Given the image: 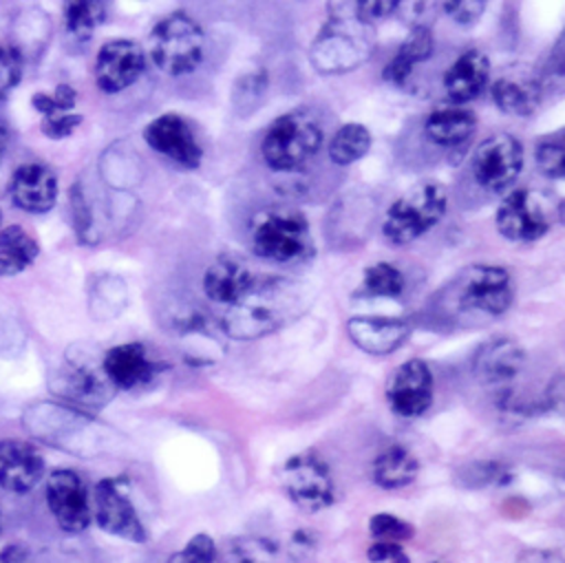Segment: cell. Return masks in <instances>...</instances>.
I'll use <instances>...</instances> for the list:
<instances>
[{
	"instance_id": "3957f363",
	"label": "cell",
	"mask_w": 565,
	"mask_h": 563,
	"mask_svg": "<svg viewBox=\"0 0 565 563\" xmlns=\"http://www.w3.org/2000/svg\"><path fill=\"white\" fill-rule=\"evenodd\" d=\"M444 307L461 318L479 316L483 320L499 318L514 302L512 276L499 265H470L457 274L439 294Z\"/></svg>"
},
{
	"instance_id": "4dcf8cb0",
	"label": "cell",
	"mask_w": 565,
	"mask_h": 563,
	"mask_svg": "<svg viewBox=\"0 0 565 563\" xmlns=\"http://www.w3.org/2000/svg\"><path fill=\"white\" fill-rule=\"evenodd\" d=\"M406 287L404 274L391 263H373L364 269L358 296L364 298H397Z\"/></svg>"
},
{
	"instance_id": "277c9868",
	"label": "cell",
	"mask_w": 565,
	"mask_h": 563,
	"mask_svg": "<svg viewBox=\"0 0 565 563\" xmlns=\"http://www.w3.org/2000/svg\"><path fill=\"white\" fill-rule=\"evenodd\" d=\"M148 55L152 64L172 77L199 68L205 55V33L185 11H172L161 18L148 35Z\"/></svg>"
},
{
	"instance_id": "bcb514c9",
	"label": "cell",
	"mask_w": 565,
	"mask_h": 563,
	"mask_svg": "<svg viewBox=\"0 0 565 563\" xmlns=\"http://www.w3.org/2000/svg\"><path fill=\"white\" fill-rule=\"evenodd\" d=\"M7 146H9V128H7V124L0 119V159H2V155H4V150H7Z\"/></svg>"
},
{
	"instance_id": "1f68e13d",
	"label": "cell",
	"mask_w": 565,
	"mask_h": 563,
	"mask_svg": "<svg viewBox=\"0 0 565 563\" xmlns=\"http://www.w3.org/2000/svg\"><path fill=\"white\" fill-rule=\"evenodd\" d=\"M218 563H276V545L256 537L234 539L223 550Z\"/></svg>"
},
{
	"instance_id": "8992f818",
	"label": "cell",
	"mask_w": 565,
	"mask_h": 563,
	"mask_svg": "<svg viewBox=\"0 0 565 563\" xmlns=\"http://www.w3.org/2000/svg\"><path fill=\"white\" fill-rule=\"evenodd\" d=\"M322 146L320 124L305 110H291L271 121L260 141V155L267 168L294 172L305 168Z\"/></svg>"
},
{
	"instance_id": "836d02e7",
	"label": "cell",
	"mask_w": 565,
	"mask_h": 563,
	"mask_svg": "<svg viewBox=\"0 0 565 563\" xmlns=\"http://www.w3.org/2000/svg\"><path fill=\"white\" fill-rule=\"evenodd\" d=\"M265 91H267V73L265 71H256V73H247V75L238 77L234 84V93H232L236 113L238 115L254 113V108L260 106Z\"/></svg>"
},
{
	"instance_id": "2e32d148",
	"label": "cell",
	"mask_w": 565,
	"mask_h": 563,
	"mask_svg": "<svg viewBox=\"0 0 565 563\" xmlns=\"http://www.w3.org/2000/svg\"><path fill=\"white\" fill-rule=\"evenodd\" d=\"M143 71L146 53L135 40H108L95 55V82L108 95L132 86L143 75Z\"/></svg>"
},
{
	"instance_id": "ba28073f",
	"label": "cell",
	"mask_w": 565,
	"mask_h": 563,
	"mask_svg": "<svg viewBox=\"0 0 565 563\" xmlns=\"http://www.w3.org/2000/svg\"><path fill=\"white\" fill-rule=\"evenodd\" d=\"M51 393L60 404L90 413L104 408L115 397V386L108 382L102 362L86 355H68L49 378Z\"/></svg>"
},
{
	"instance_id": "ee69618b",
	"label": "cell",
	"mask_w": 565,
	"mask_h": 563,
	"mask_svg": "<svg viewBox=\"0 0 565 563\" xmlns=\"http://www.w3.org/2000/svg\"><path fill=\"white\" fill-rule=\"evenodd\" d=\"M516 563H563L561 554L554 550H523L516 559Z\"/></svg>"
},
{
	"instance_id": "8d00e7d4",
	"label": "cell",
	"mask_w": 565,
	"mask_h": 563,
	"mask_svg": "<svg viewBox=\"0 0 565 563\" xmlns=\"http://www.w3.org/2000/svg\"><path fill=\"white\" fill-rule=\"evenodd\" d=\"M216 545L210 534H194L183 550L168 556L166 563H214Z\"/></svg>"
},
{
	"instance_id": "d590c367",
	"label": "cell",
	"mask_w": 565,
	"mask_h": 563,
	"mask_svg": "<svg viewBox=\"0 0 565 563\" xmlns=\"http://www.w3.org/2000/svg\"><path fill=\"white\" fill-rule=\"evenodd\" d=\"M75 102H77V93L68 84H57L55 91H51V93L40 91V93H33V97H31V104L40 113V117H55V115L73 113Z\"/></svg>"
},
{
	"instance_id": "5b68a950",
	"label": "cell",
	"mask_w": 565,
	"mask_h": 563,
	"mask_svg": "<svg viewBox=\"0 0 565 563\" xmlns=\"http://www.w3.org/2000/svg\"><path fill=\"white\" fill-rule=\"evenodd\" d=\"M446 210V188L437 181H422L391 203L382 221V234L391 245H408L430 232Z\"/></svg>"
},
{
	"instance_id": "5bb4252c",
	"label": "cell",
	"mask_w": 565,
	"mask_h": 563,
	"mask_svg": "<svg viewBox=\"0 0 565 563\" xmlns=\"http://www.w3.org/2000/svg\"><path fill=\"white\" fill-rule=\"evenodd\" d=\"M433 371L419 358L402 362L386 384V402L391 411L404 419H415L424 415L433 404Z\"/></svg>"
},
{
	"instance_id": "603a6c76",
	"label": "cell",
	"mask_w": 565,
	"mask_h": 563,
	"mask_svg": "<svg viewBox=\"0 0 565 563\" xmlns=\"http://www.w3.org/2000/svg\"><path fill=\"white\" fill-rule=\"evenodd\" d=\"M490 79V60L481 49H468L455 57V62L444 73V91L457 102H470L483 93Z\"/></svg>"
},
{
	"instance_id": "52a82bcc",
	"label": "cell",
	"mask_w": 565,
	"mask_h": 563,
	"mask_svg": "<svg viewBox=\"0 0 565 563\" xmlns=\"http://www.w3.org/2000/svg\"><path fill=\"white\" fill-rule=\"evenodd\" d=\"M252 249L256 256L278 263H305L313 256V236L300 212H269L252 230Z\"/></svg>"
},
{
	"instance_id": "ab89813d",
	"label": "cell",
	"mask_w": 565,
	"mask_h": 563,
	"mask_svg": "<svg viewBox=\"0 0 565 563\" xmlns=\"http://www.w3.org/2000/svg\"><path fill=\"white\" fill-rule=\"evenodd\" d=\"M441 9L455 24L475 26L486 11V0H450L444 2Z\"/></svg>"
},
{
	"instance_id": "ffe728a7",
	"label": "cell",
	"mask_w": 565,
	"mask_h": 563,
	"mask_svg": "<svg viewBox=\"0 0 565 563\" xmlns=\"http://www.w3.org/2000/svg\"><path fill=\"white\" fill-rule=\"evenodd\" d=\"M351 342L371 355H388L411 336V325L402 318L386 316H353L347 322Z\"/></svg>"
},
{
	"instance_id": "9c48e42d",
	"label": "cell",
	"mask_w": 565,
	"mask_h": 563,
	"mask_svg": "<svg viewBox=\"0 0 565 563\" xmlns=\"http://www.w3.org/2000/svg\"><path fill=\"white\" fill-rule=\"evenodd\" d=\"M552 199L530 188L512 190L497 208L494 225L512 243H534L552 227Z\"/></svg>"
},
{
	"instance_id": "83f0119b",
	"label": "cell",
	"mask_w": 565,
	"mask_h": 563,
	"mask_svg": "<svg viewBox=\"0 0 565 563\" xmlns=\"http://www.w3.org/2000/svg\"><path fill=\"white\" fill-rule=\"evenodd\" d=\"M40 254L38 241L22 225L0 230V276H15L33 265Z\"/></svg>"
},
{
	"instance_id": "44dd1931",
	"label": "cell",
	"mask_w": 565,
	"mask_h": 563,
	"mask_svg": "<svg viewBox=\"0 0 565 563\" xmlns=\"http://www.w3.org/2000/svg\"><path fill=\"white\" fill-rule=\"evenodd\" d=\"M9 192L20 210L46 214L57 201V177L44 163H24L13 172Z\"/></svg>"
},
{
	"instance_id": "4fadbf2b",
	"label": "cell",
	"mask_w": 565,
	"mask_h": 563,
	"mask_svg": "<svg viewBox=\"0 0 565 563\" xmlns=\"http://www.w3.org/2000/svg\"><path fill=\"white\" fill-rule=\"evenodd\" d=\"M46 506L55 523L77 534L90 525V495L84 479L71 468H57L46 477Z\"/></svg>"
},
{
	"instance_id": "f546056e",
	"label": "cell",
	"mask_w": 565,
	"mask_h": 563,
	"mask_svg": "<svg viewBox=\"0 0 565 563\" xmlns=\"http://www.w3.org/2000/svg\"><path fill=\"white\" fill-rule=\"evenodd\" d=\"M108 18V7L104 2L93 0H75L64 4V26L66 33L77 40L86 42L95 33L97 26H102Z\"/></svg>"
},
{
	"instance_id": "f1b7e54d",
	"label": "cell",
	"mask_w": 565,
	"mask_h": 563,
	"mask_svg": "<svg viewBox=\"0 0 565 563\" xmlns=\"http://www.w3.org/2000/svg\"><path fill=\"white\" fill-rule=\"evenodd\" d=\"M371 141H373V137L366 126L355 124V121L344 124L333 132V137L329 141V159L335 166H351L369 152Z\"/></svg>"
},
{
	"instance_id": "7402d4cb",
	"label": "cell",
	"mask_w": 565,
	"mask_h": 563,
	"mask_svg": "<svg viewBox=\"0 0 565 563\" xmlns=\"http://www.w3.org/2000/svg\"><path fill=\"white\" fill-rule=\"evenodd\" d=\"M492 102L499 110L516 117H530L543 99L541 79L527 71H508L490 84Z\"/></svg>"
},
{
	"instance_id": "30bf717a",
	"label": "cell",
	"mask_w": 565,
	"mask_h": 563,
	"mask_svg": "<svg viewBox=\"0 0 565 563\" xmlns=\"http://www.w3.org/2000/svg\"><path fill=\"white\" fill-rule=\"evenodd\" d=\"M280 481L291 503L302 512H320L335 501L329 466L311 450L291 455L280 468Z\"/></svg>"
},
{
	"instance_id": "9a60e30c",
	"label": "cell",
	"mask_w": 565,
	"mask_h": 563,
	"mask_svg": "<svg viewBox=\"0 0 565 563\" xmlns=\"http://www.w3.org/2000/svg\"><path fill=\"white\" fill-rule=\"evenodd\" d=\"M143 139L154 152L185 170H196L203 161V148L192 126L177 113H163L154 117L143 128Z\"/></svg>"
},
{
	"instance_id": "b9f144b4",
	"label": "cell",
	"mask_w": 565,
	"mask_h": 563,
	"mask_svg": "<svg viewBox=\"0 0 565 563\" xmlns=\"http://www.w3.org/2000/svg\"><path fill=\"white\" fill-rule=\"evenodd\" d=\"M399 9V2L393 0H360L355 2V13L362 22L366 24H375L380 20H386L388 15H393Z\"/></svg>"
},
{
	"instance_id": "d4e9b609",
	"label": "cell",
	"mask_w": 565,
	"mask_h": 563,
	"mask_svg": "<svg viewBox=\"0 0 565 563\" xmlns=\"http://www.w3.org/2000/svg\"><path fill=\"white\" fill-rule=\"evenodd\" d=\"M477 128V115L463 106L435 108L426 121V137L441 148H459L470 141Z\"/></svg>"
},
{
	"instance_id": "f35d334b",
	"label": "cell",
	"mask_w": 565,
	"mask_h": 563,
	"mask_svg": "<svg viewBox=\"0 0 565 563\" xmlns=\"http://www.w3.org/2000/svg\"><path fill=\"white\" fill-rule=\"evenodd\" d=\"M71 214H73V223H75V232L79 236V241L84 243H95V225H93V212L88 208L86 194L82 192L79 183H75L71 188Z\"/></svg>"
},
{
	"instance_id": "e575fe53",
	"label": "cell",
	"mask_w": 565,
	"mask_h": 563,
	"mask_svg": "<svg viewBox=\"0 0 565 563\" xmlns=\"http://www.w3.org/2000/svg\"><path fill=\"white\" fill-rule=\"evenodd\" d=\"M369 532L373 541H386V543H404L415 537L413 523L399 519L397 514L388 512H377L369 519Z\"/></svg>"
},
{
	"instance_id": "6da1fadb",
	"label": "cell",
	"mask_w": 565,
	"mask_h": 563,
	"mask_svg": "<svg viewBox=\"0 0 565 563\" xmlns=\"http://www.w3.org/2000/svg\"><path fill=\"white\" fill-rule=\"evenodd\" d=\"M309 294L302 285L282 278H254L252 287L227 307L221 327L232 340H258L269 336L305 314Z\"/></svg>"
},
{
	"instance_id": "e0dca14e",
	"label": "cell",
	"mask_w": 565,
	"mask_h": 563,
	"mask_svg": "<svg viewBox=\"0 0 565 563\" xmlns=\"http://www.w3.org/2000/svg\"><path fill=\"white\" fill-rule=\"evenodd\" d=\"M525 364L523 347L508 336L490 338L477 347L472 355V375L486 386H501L503 393L516 380Z\"/></svg>"
},
{
	"instance_id": "d6a6232c",
	"label": "cell",
	"mask_w": 565,
	"mask_h": 563,
	"mask_svg": "<svg viewBox=\"0 0 565 563\" xmlns=\"http://www.w3.org/2000/svg\"><path fill=\"white\" fill-rule=\"evenodd\" d=\"M536 168L550 179H563L565 174V139L563 130L545 135L534 148Z\"/></svg>"
},
{
	"instance_id": "7dc6e473",
	"label": "cell",
	"mask_w": 565,
	"mask_h": 563,
	"mask_svg": "<svg viewBox=\"0 0 565 563\" xmlns=\"http://www.w3.org/2000/svg\"><path fill=\"white\" fill-rule=\"evenodd\" d=\"M0 530H2V514H0Z\"/></svg>"
},
{
	"instance_id": "60d3db41",
	"label": "cell",
	"mask_w": 565,
	"mask_h": 563,
	"mask_svg": "<svg viewBox=\"0 0 565 563\" xmlns=\"http://www.w3.org/2000/svg\"><path fill=\"white\" fill-rule=\"evenodd\" d=\"M82 119L84 117L79 113H64V115H55V117H42L40 130L51 139H64V137H71L79 128Z\"/></svg>"
},
{
	"instance_id": "74e56055",
	"label": "cell",
	"mask_w": 565,
	"mask_h": 563,
	"mask_svg": "<svg viewBox=\"0 0 565 563\" xmlns=\"http://www.w3.org/2000/svg\"><path fill=\"white\" fill-rule=\"evenodd\" d=\"M24 57L9 44H0V99L9 97L22 79Z\"/></svg>"
},
{
	"instance_id": "c3c4849f",
	"label": "cell",
	"mask_w": 565,
	"mask_h": 563,
	"mask_svg": "<svg viewBox=\"0 0 565 563\" xmlns=\"http://www.w3.org/2000/svg\"><path fill=\"white\" fill-rule=\"evenodd\" d=\"M0 219H2V212H0Z\"/></svg>"
},
{
	"instance_id": "ac0fdd59",
	"label": "cell",
	"mask_w": 565,
	"mask_h": 563,
	"mask_svg": "<svg viewBox=\"0 0 565 563\" xmlns=\"http://www.w3.org/2000/svg\"><path fill=\"white\" fill-rule=\"evenodd\" d=\"M102 369L115 391H135L163 369L154 362L141 342H124L110 347L102 358Z\"/></svg>"
},
{
	"instance_id": "7bdbcfd3",
	"label": "cell",
	"mask_w": 565,
	"mask_h": 563,
	"mask_svg": "<svg viewBox=\"0 0 565 563\" xmlns=\"http://www.w3.org/2000/svg\"><path fill=\"white\" fill-rule=\"evenodd\" d=\"M366 559L371 563H411L408 554L404 552V545L386 541H373L366 548Z\"/></svg>"
},
{
	"instance_id": "7c38bea8",
	"label": "cell",
	"mask_w": 565,
	"mask_h": 563,
	"mask_svg": "<svg viewBox=\"0 0 565 563\" xmlns=\"http://www.w3.org/2000/svg\"><path fill=\"white\" fill-rule=\"evenodd\" d=\"M90 514L97 525L113 537L126 539L130 543H146L148 539L146 525L139 519L121 479L108 477L95 484L90 497Z\"/></svg>"
},
{
	"instance_id": "7a4b0ae2",
	"label": "cell",
	"mask_w": 565,
	"mask_h": 563,
	"mask_svg": "<svg viewBox=\"0 0 565 563\" xmlns=\"http://www.w3.org/2000/svg\"><path fill=\"white\" fill-rule=\"evenodd\" d=\"M338 9L309 46V62L322 75H342L360 68L375 51V31L355 13V2H331Z\"/></svg>"
},
{
	"instance_id": "8fae6325",
	"label": "cell",
	"mask_w": 565,
	"mask_h": 563,
	"mask_svg": "<svg viewBox=\"0 0 565 563\" xmlns=\"http://www.w3.org/2000/svg\"><path fill=\"white\" fill-rule=\"evenodd\" d=\"M523 144L510 132L486 137L472 152L470 172L488 192L510 188L523 170Z\"/></svg>"
},
{
	"instance_id": "4316f807",
	"label": "cell",
	"mask_w": 565,
	"mask_h": 563,
	"mask_svg": "<svg viewBox=\"0 0 565 563\" xmlns=\"http://www.w3.org/2000/svg\"><path fill=\"white\" fill-rule=\"evenodd\" d=\"M419 472L417 457L402 444L384 448L373 461V481L384 490L406 488Z\"/></svg>"
},
{
	"instance_id": "d6986e66",
	"label": "cell",
	"mask_w": 565,
	"mask_h": 563,
	"mask_svg": "<svg viewBox=\"0 0 565 563\" xmlns=\"http://www.w3.org/2000/svg\"><path fill=\"white\" fill-rule=\"evenodd\" d=\"M44 477V457L22 439H0V488L24 495Z\"/></svg>"
},
{
	"instance_id": "cb8c5ba5",
	"label": "cell",
	"mask_w": 565,
	"mask_h": 563,
	"mask_svg": "<svg viewBox=\"0 0 565 563\" xmlns=\"http://www.w3.org/2000/svg\"><path fill=\"white\" fill-rule=\"evenodd\" d=\"M254 283L252 269L236 256L212 261L203 274V294L218 305H234Z\"/></svg>"
},
{
	"instance_id": "484cf974",
	"label": "cell",
	"mask_w": 565,
	"mask_h": 563,
	"mask_svg": "<svg viewBox=\"0 0 565 563\" xmlns=\"http://www.w3.org/2000/svg\"><path fill=\"white\" fill-rule=\"evenodd\" d=\"M433 49H435L433 31L426 24H415L397 46L395 55L386 62L382 71V79L395 86L406 84L415 64L428 60L433 55Z\"/></svg>"
},
{
	"instance_id": "f6af8a7d",
	"label": "cell",
	"mask_w": 565,
	"mask_h": 563,
	"mask_svg": "<svg viewBox=\"0 0 565 563\" xmlns=\"http://www.w3.org/2000/svg\"><path fill=\"white\" fill-rule=\"evenodd\" d=\"M0 563H29V550L22 543H13L0 550Z\"/></svg>"
}]
</instances>
